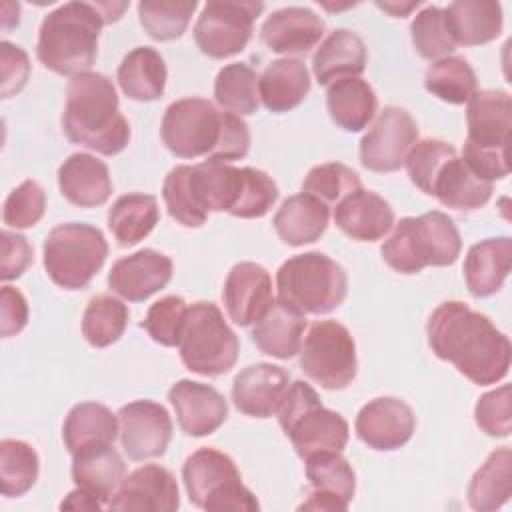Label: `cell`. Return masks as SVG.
Returning a JSON list of instances; mask_svg holds the SVG:
<instances>
[{
    "mask_svg": "<svg viewBox=\"0 0 512 512\" xmlns=\"http://www.w3.org/2000/svg\"><path fill=\"white\" fill-rule=\"evenodd\" d=\"M182 364L200 376H220L234 368L240 342L214 302L198 300L188 306L178 340Z\"/></svg>",
    "mask_w": 512,
    "mask_h": 512,
    "instance_id": "8",
    "label": "cell"
},
{
    "mask_svg": "<svg viewBox=\"0 0 512 512\" xmlns=\"http://www.w3.org/2000/svg\"><path fill=\"white\" fill-rule=\"evenodd\" d=\"M466 142L486 152H508L512 100L504 90H476L466 102Z\"/></svg>",
    "mask_w": 512,
    "mask_h": 512,
    "instance_id": "19",
    "label": "cell"
},
{
    "mask_svg": "<svg viewBox=\"0 0 512 512\" xmlns=\"http://www.w3.org/2000/svg\"><path fill=\"white\" fill-rule=\"evenodd\" d=\"M362 188L360 176L340 162L318 164L308 170L302 182V192L316 196L326 206H336L342 198Z\"/></svg>",
    "mask_w": 512,
    "mask_h": 512,
    "instance_id": "45",
    "label": "cell"
},
{
    "mask_svg": "<svg viewBox=\"0 0 512 512\" xmlns=\"http://www.w3.org/2000/svg\"><path fill=\"white\" fill-rule=\"evenodd\" d=\"M326 106L338 128L346 132H360L374 120L378 98L366 80L342 78L328 86Z\"/></svg>",
    "mask_w": 512,
    "mask_h": 512,
    "instance_id": "36",
    "label": "cell"
},
{
    "mask_svg": "<svg viewBox=\"0 0 512 512\" xmlns=\"http://www.w3.org/2000/svg\"><path fill=\"white\" fill-rule=\"evenodd\" d=\"M278 300L302 314H328L348 294L346 270L322 252L288 258L276 272Z\"/></svg>",
    "mask_w": 512,
    "mask_h": 512,
    "instance_id": "6",
    "label": "cell"
},
{
    "mask_svg": "<svg viewBox=\"0 0 512 512\" xmlns=\"http://www.w3.org/2000/svg\"><path fill=\"white\" fill-rule=\"evenodd\" d=\"M424 88L448 104H464L478 90V80L462 56H446L434 60L424 74Z\"/></svg>",
    "mask_w": 512,
    "mask_h": 512,
    "instance_id": "41",
    "label": "cell"
},
{
    "mask_svg": "<svg viewBox=\"0 0 512 512\" xmlns=\"http://www.w3.org/2000/svg\"><path fill=\"white\" fill-rule=\"evenodd\" d=\"M188 184L202 212H230L240 196L242 168L230 162L204 160L190 166Z\"/></svg>",
    "mask_w": 512,
    "mask_h": 512,
    "instance_id": "30",
    "label": "cell"
},
{
    "mask_svg": "<svg viewBox=\"0 0 512 512\" xmlns=\"http://www.w3.org/2000/svg\"><path fill=\"white\" fill-rule=\"evenodd\" d=\"M304 462L312 492L300 504V510H348L356 492V474L350 462L334 450L316 452Z\"/></svg>",
    "mask_w": 512,
    "mask_h": 512,
    "instance_id": "16",
    "label": "cell"
},
{
    "mask_svg": "<svg viewBox=\"0 0 512 512\" xmlns=\"http://www.w3.org/2000/svg\"><path fill=\"white\" fill-rule=\"evenodd\" d=\"M476 426L492 438H506L512 430V388L502 384L482 394L474 406Z\"/></svg>",
    "mask_w": 512,
    "mask_h": 512,
    "instance_id": "52",
    "label": "cell"
},
{
    "mask_svg": "<svg viewBox=\"0 0 512 512\" xmlns=\"http://www.w3.org/2000/svg\"><path fill=\"white\" fill-rule=\"evenodd\" d=\"M108 256V242L100 228L84 222L54 226L44 240V268L64 290L86 288Z\"/></svg>",
    "mask_w": 512,
    "mask_h": 512,
    "instance_id": "9",
    "label": "cell"
},
{
    "mask_svg": "<svg viewBox=\"0 0 512 512\" xmlns=\"http://www.w3.org/2000/svg\"><path fill=\"white\" fill-rule=\"evenodd\" d=\"M106 504L92 492L84 490V488H76L72 490L62 502L60 508L62 510H102Z\"/></svg>",
    "mask_w": 512,
    "mask_h": 512,
    "instance_id": "57",
    "label": "cell"
},
{
    "mask_svg": "<svg viewBox=\"0 0 512 512\" xmlns=\"http://www.w3.org/2000/svg\"><path fill=\"white\" fill-rule=\"evenodd\" d=\"M40 460L36 450L22 440L0 442V492L8 498L26 494L38 480Z\"/></svg>",
    "mask_w": 512,
    "mask_h": 512,
    "instance_id": "43",
    "label": "cell"
},
{
    "mask_svg": "<svg viewBox=\"0 0 512 512\" xmlns=\"http://www.w3.org/2000/svg\"><path fill=\"white\" fill-rule=\"evenodd\" d=\"M222 300L234 324H256L274 302L268 270L256 262L234 264L224 280Z\"/></svg>",
    "mask_w": 512,
    "mask_h": 512,
    "instance_id": "21",
    "label": "cell"
},
{
    "mask_svg": "<svg viewBox=\"0 0 512 512\" xmlns=\"http://www.w3.org/2000/svg\"><path fill=\"white\" fill-rule=\"evenodd\" d=\"M120 432L118 416L100 402H80L70 408L62 426L66 450L74 456L82 450L114 444Z\"/></svg>",
    "mask_w": 512,
    "mask_h": 512,
    "instance_id": "34",
    "label": "cell"
},
{
    "mask_svg": "<svg viewBox=\"0 0 512 512\" xmlns=\"http://www.w3.org/2000/svg\"><path fill=\"white\" fill-rule=\"evenodd\" d=\"M298 360L302 372L326 390L346 388L358 368L350 330L336 320L314 322L302 338Z\"/></svg>",
    "mask_w": 512,
    "mask_h": 512,
    "instance_id": "10",
    "label": "cell"
},
{
    "mask_svg": "<svg viewBox=\"0 0 512 512\" xmlns=\"http://www.w3.org/2000/svg\"><path fill=\"white\" fill-rule=\"evenodd\" d=\"M28 322V302L24 294L12 286L0 290V334L2 338L16 336Z\"/></svg>",
    "mask_w": 512,
    "mask_h": 512,
    "instance_id": "56",
    "label": "cell"
},
{
    "mask_svg": "<svg viewBox=\"0 0 512 512\" xmlns=\"http://www.w3.org/2000/svg\"><path fill=\"white\" fill-rule=\"evenodd\" d=\"M444 10L450 38L456 46H480L502 32V6L486 0H456Z\"/></svg>",
    "mask_w": 512,
    "mask_h": 512,
    "instance_id": "31",
    "label": "cell"
},
{
    "mask_svg": "<svg viewBox=\"0 0 512 512\" xmlns=\"http://www.w3.org/2000/svg\"><path fill=\"white\" fill-rule=\"evenodd\" d=\"M188 164L174 166L162 184V198L166 204V210L172 220L186 228H198L208 220V214L202 212L192 196L190 184H188Z\"/></svg>",
    "mask_w": 512,
    "mask_h": 512,
    "instance_id": "48",
    "label": "cell"
},
{
    "mask_svg": "<svg viewBox=\"0 0 512 512\" xmlns=\"http://www.w3.org/2000/svg\"><path fill=\"white\" fill-rule=\"evenodd\" d=\"M264 4L252 0H212L206 2L196 26L194 42L202 54L224 60L246 48L254 32V20Z\"/></svg>",
    "mask_w": 512,
    "mask_h": 512,
    "instance_id": "11",
    "label": "cell"
},
{
    "mask_svg": "<svg viewBox=\"0 0 512 512\" xmlns=\"http://www.w3.org/2000/svg\"><path fill=\"white\" fill-rule=\"evenodd\" d=\"M306 328V316L296 308L274 300L254 324L252 340L262 354L288 360L298 354Z\"/></svg>",
    "mask_w": 512,
    "mask_h": 512,
    "instance_id": "33",
    "label": "cell"
},
{
    "mask_svg": "<svg viewBox=\"0 0 512 512\" xmlns=\"http://www.w3.org/2000/svg\"><path fill=\"white\" fill-rule=\"evenodd\" d=\"M128 306L110 294H96L82 314V336L94 348H106L120 340L128 326Z\"/></svg>",
    "mask_w": 512,
    "mask_h": 512,
    "instance_id": "42",
    "label": "cell"
},
{
    "mask_svg": "<svg viewBox=\"0 0 512 512\" xmlns=\"http://www.w3.org/2000/svg\"><path fill=\"white\" fill-rule=\"evenodd\" d=\"M310 92V74L298 58L272 60L258 76V94L266 110L274 114L290 112Z\"/></svg>",
    "mask_w": 512,
    "mask_h": 512,
    "instance_id": "32",
    "label": "cell"
},
{
    "mask_svg": "<svg viewBox=\"0 0 512 512\" xmlns=\"http://www.w3.org/2000/svg\"><path fill=\"white\" fill-rule=\"evenodd\" d=\"M106 18L98 2H66L44 16L36 56L60 76L88 72L98 56V36Z\"/></svg>",
    "mask_w": 512,
    "mask_h": 512,
    "instance_id": "3",
    "label": "cell"
},
{
    "mask_svg": "<svg viewBox=\"0 0 512 512\" xmlns=\"http://www.w3.org/2000/svg\"><path fill=\"white\" fill-rule=\"evenodd\" d=\"M126 464L114 444L82 450L72 456V480L76 486L96 494L106 506L120 488Z\"/></svg>",
    "mask_w": 512,
    "mask_h": 512,
    "instance_id": "35",
    "label": "cell"
},
{
    "mask_svg": "<svg viewBox=\"0 0 512 512\" xmlns=\"http://www.w3.org/2000/svg\"><path fill=\"white\" fill-rule=\"evenodd\" d=\"M222 114L210 100L182 98L172 102L160 124L164 146L178 158L210 156L222 130Z\"/></svg>",
    "mask_w": 512,
    "mask_h": 512,
    "instance_id": "12",
    "label": "cell"
},
{
    "mask_svg": "<svg viewBox=\"0 0 512 512\" xmlns=\"http://www.w3.org/2000/svg\"><path fill=\"white\" fill-rule=\"evenodd\" d=\"M172 270L174 264L170 256L144 248L112 264L108 272V286L128 302H142L166 288L172 278Z\"/></svg>",
    "mask_w": 512,
    "mask_h": 512,
    "instance_id": "20",
    "label": "cell"
},
{
    "mask_svg": "<svg viewBox=\"0 0 512 512\" xmlns=\"http://www.w3.org/2000/svg\"><path fill=\"white\" fill-rule=\"evenodd\" d=\"M418 142V126L408 110L384 106L360 140V164L372 172H396Z\"/></svg>",
    "mask_w": 512,
    "mask_h": 512,
    "instance_id": "13",
    "label": "cell"
},
{
    "mask_svg": "<svg viewBox=\"0 0 512 512\" xmlns=\"http://www.w3.org/2000/svg\"><path fill=\"white\" fill-rule=\"evenodd\" d=\"M364 40L346 28L330 32L312 56V74L322 86H330L342 78H358L366 68Z\"/></svg>",
    "mask_w": 512,
    "mask_h": 512,
    "instance_id": "26",
    "label": "cell"
},
{
    "mask_svg": "<svg viewBox=\"0 0 512 512\" xmlns=\"http://www.w3.org/2000/svg\"><path fill=\"white\" fill-rule=\"evenodd\" d=\"M120 444L130 460L160 458L172 438L168 410L154 400H134L118 410Z\"/></svg>",
    "mask_w": 512,
    "mask_h": 512,
    "instance_id": "14",
    "label": "cell"
},
{
    "mask_svg": "<svg viewBox=\"0 0 512 512\" xmlns=\"http://www.w3.org/2000/svg\"><path fill=\"white\" fill-rule=\"evenodd\" d=\"M218 106L236 116H250L260 106L258 74L246 62H232L220 68L214 80Z\"/></svg>",
    "mask_w": 512,
    "mask_h": 512,
    "instance_id": "40",
    "label": "cell"
},
{
    "mask_svg": "<svg viewBox=\"0 0 512 512\" xmlns=\"http://www.w3.org/2000/svg\"><path fill=\"white\" fill-rule=\"evenodd\" d=\"M376 6L378 8H382V10H386V12H390L392 16H396V18H402V16H406L412 8H416V6H420V2L416 0V2H408V4H396V2H376Z\"/></svg>",
    "mask_w": 512,
    "mask_h": 512,
    "instance_id": "58",
    "label": "cell"
},
{
    "mask_svg": "<svg viewBox=\"0 0 512 512\" xmlns=\"http://www.w3.org/2000/svg\"><path fill=\"white\" fill-rule=\"evenodd\" d=\"M186 312H188V304L182 296H174V294L164 296L148 308L142 320V328L148 332V336L154 342L168 348L178 346Z\"/></svg>",
    "mask_w": 512,
    "mask_h": 512,
    "instance_id": "50",
    "label": "cell"
},
{
    "mask_svg": "<svg viewBox=\"0 0 512 512\" xmlns=\"http://www.w3.org/2000/svg\"><path fill=\"white\" fill-rule=\"evenodd\" d=\"M324 36V20L304 6H286L272 12L262 28L260 40L276 54L304 56Z\"/></svg>",
    "mask_w": 512,
    "mask_h": 512,
    "instance_id": "22",
    "label": "cell"
},
{
    "mask_svg": "<svg viewBox=\"0 0 512 512\" xmlns=\"http://www.w3.org/2000/svg\"><path fill=\"white\" fill-rule=\"evenodd\" d=\"M330 220V206L312 194L288 196L272 218L278 238L288 246H304L320 240Z\"/></svg>",
    "mask_w": 512,
    "mask_h": 512,
    "instance_id": "29",
    "label": "cell"
},
{
    "mask_svg": "<svg viewBox=\"0 0 512 512\" xmlns=\"http://www.w3.org/2000/svg\"><path fill=\"white\" fill-rule=\"evenodd\" d=\"M494 190V182L478 176L462 156L448 158L438 170L430 196L442 206L454 210H478L488 204Z\"/></svg>",
    "mask_w": 512,
    "mask_h": 512,
    "instance_id": "28",
    "label": "cell"
},
{
    "mask_svg": "<svg viewBox=\"0 0 512 512\" xmlns=\"http://www.w3.org/2000/svg\"><path fill=\"white\" fill-rule=\"evenodd\" d=\"M0 62H2V98H10L26 86L30 76V60L20 46L4 40L0 42Z\"/></svg>",
    "mask_w": 512,
    "mask_h": 512,
    "instance_id": "55",
    "label": "cell"
},
{
    "mask_svg": "<svg viewBox=\"0 0 512 512\" xmlns=\"http://www.w3.org/2000/svg\"><path fill=\"white\" fill-rule=\"evenodd\" d=\"M62 132L72 144L114 156L128 146L130 124L120 112L112 80L100 72H82L68 80Z\"/></svg>",
    "mask_w": 512,
    "mask_h": 512,
    "instance_id": "2",
    "label": "cell"
},
{
    "mask_svg": "<svg viewBox=\"0 0 512 512\" xmlns=\"http://www.w3.org/2000/svg\"><path fill=\"white\" fill-rule=\"evenodd\" d=\"M250 150V130L248 124L230 112L222 114V130L216 148L206 160H218V162H234L248 154Z\"/></svg>",
    "mask_w": 512,
    "mask_h": 512,
    "instance_id": "53",
    "label": "cell"
},
{
    "mask_svg": "<svg viewBox=\"0 0 512 512\" xmlns=\"http://www.w3.org/2000/svg\"><path fill=\"white\" fill-rule=\"evenodd\" d=\"M456 156V148L450 142H444L440 138H424L418 140L408 156H406V172L410 176V182L422 190L424 194L430 196L432 190V182L438 174V170L442 168V164Z\"/></svg>",
    "mask_w": 512,
    "mask_h": 512,
    "instance_id": "49",
    "label": "cell"
},
{
    "mask_svg": "<svg viewBox=\"0 0 512 512\" xmlns=\"http://www.w3.org/2000/svg\"><path fill=\"white\" fill-rule=\"evenodd\" d=\"M168 400L188 436H210L228 418L226 398L210 384L182 378L170 386Z\"/></svg>",
    "mask_w": 512,
    "mask_h": 512,
    "instance_id": "18",
    "label": "cell"
},
{
    "mask_svg": "<svg viewBox=\"0 0 512 512\" xmlns=\"http://www.w3.org/2000/svg\"><path fill=\"white\" fill-rule=\"evenodd\" d=\"M58 188L70 204L96 208L108 202L112 178L102 160L88 152H74L58 168Z\"/></svg>",
    "mask_w": 512,
    "mask_h": 512,
    "instance_id": "25",
    "label": "cell"
},
{
    "mask_svg": "<svg viewBox=\"0 0 512 512\" xmlns=\"http://www.w3.org/2000/svg\"><path fill=\"white\" fill-rule=\"evenodd\" d=\"M276 416L302 460L316 452H342L348 444L350 428L344 416L322 406L318 392L304 380L288 386Z\"/></svg>",
    "mask_w": 512,
    "mask_h": 512,
    "instance_id": "5",
    "label": "cell"
},
{
    "mask_svg": "<svg viewBox=\"0 0 512 512\" xmlns=\"http://www.w3.org/2000/svg\"><path fill=\"white\" fill-rule=\"evenodd\" d=\"M158 200L152 194L130 192L114 200L108 210V228L122 248L144 240L158 224Z\"/></svg>",
    "mask_w": 512,
    "mask_h": 512,
    "instance_id": "39",
    "label": "cell"
},
{
    "mask_svg": "<svg viewBox=\"0 0 512 512\" xmlns=\"http://www.w3.org/2000/svg\"><path fill=\"white\" fill-rule=\"evenodd\" d=\"M46 210L44 188L36 180H24L4 200V224L16 230L32 228L40 222Z\"/></svg>",
    "mask_w": 512,
    "mask_h": 512,
    "instance_id": "51",
    "label": "cell"
},
{
    "mask_svg": "<svg viewBox=\"0 0 512 512\" xmlns=\"http://www.w3.org/2000/svg\"><path fill=\"white\" fill-rule=\"evenodd\" d=\"M426 334L432 352L478 386L496 384L510 370L508 336L466 302L438 304L426 322Z\"/></svg>",
    "mask_w": 512,
    "mask_h": 512,
    "instance_id": "1",
    "label": "cell"
},
{
    "mask_svg": "<svg viewBox=\"0 0 512 512\" xmlns=\"http://www.w3.org/2000/svg\"><path fill=\"white\" fill-rule=\"evenodd\" d=\"M198 8L196 0H142L138 2V20L144 32L160 42L180 38Z\"/></svg>",
    "mask_w": 512,
    "mask_h": 512,
    "instance_id": "44",
    "label": "cell"
},
{
    "mask_svg": "<svg viewBox=\"0 0 512 512\" xmlns=\"http://www.w3.org/2000/svg\"><path fill=\"white\" fill-rule=\"evenodd\" d=\"M290 386V374L276 364L258 362L240 370L232 382L234 406L250 418H270Z\"/></svg>",
    "mask_w": 512,
    "mask_h": 512,
    "instance_id": "23",
    "label": "cell"
},
{
    "mask_svg": "<svg viewBox=\"0 0 512 512\" xmlns=\"http://www.w3.org/2000/svg\"><path fill=\"white\" fill-rule=\"evenodd\" d=\"M116 76L122 92L130 100L152 102L164 94L168 72L158 50L138 46L122 58Z\"/></svg>",
    "mask_w": 512,
    "mask_h": 512,
    "instance_id": "37",
    "label": "cell"
},
{
    "mask_svg": "<svg viewBox=\"0 0 512 512\" xmlns=\"http://www.w3.org/2000/svg\"><path fill=\"white\" fill-rule=\"evenodd\" d=\"M190 502L208 512H256V496L242 484L234 460L216 448H198L182 466Z\"/></svg>",
    "mask_w": 512,
    "mask_h": 512,
    "instance_id": "7",
    "label": "cell"
},
{
    "mask_svg": "<svg viewBox=\"0 0 512 512\" xmlns=\"http://www.w3.org/2000/svg\"><path fill=\"white\" fill-rule=\"evenodd\" d=\"M0 248H2V258H0V278L4 282L20 278L26 268L32 264L34 252L28 240L12 230H2L0 234Z\"/></svg>",
    "mask_w": 512,
    "mask_h": 512,
    "instance_id": "54",
    "label": "cell"
},
{
    "mask_svg": "<svg viewBox=\"0 0 512 512\" xmlns=\"http://www.w3.org/2000/svg\"><path fill=\"white\" fill-rule=\"evenodd\" d=\"M334 224L358 242L382 240L394 226V210L380 194L358 188L334 206Z\"/></svg>",
    "mask_w": 512,
    "mask_h": 512,
    "instance_id": "24",
    "label": "cell"
},
{
    "mask_svg": "<svg viewBox=\"0 0 512 512\" xmlns=\"http://www.w3.org/2000/svg\"><path fill=\"white\" fill-rule=\"evenodd\" d=\"M414 428L416 416L412 408L394 396H380L366 402L354 422L358 440L380 452L402 448L412 438Z\"/></svg>",
    "mask_w": 512,
    "mask_h": 512,
    "instance_id": "15",
    "label": "cell"
},
{
    "mask_svg": "<svg viewBox=\"0 0 512 512\" xmlns=\"http://www.w3.org/2000/svg\"><path fill=\"white\" fill-rule=\"evenodd\" d=\"M512 240L508 236L486 238L472 244L464 258V280L474 298L496 294L508 278Z\"/></svg>",
    "mask_w": 512,
    "mask_h": 512,
    "instance_id": "27",
    "label": "cell"
},
{
    "mask_svg": "<svg viewBox=\"0 0 512 512\" xmlns=\"http://www.w3.org/2000/svg\"><path fill=\"white\" fill-rule=\"evenodd\" d=\"M178 506L176 478L168 468L158 464H146L130 472L108 502L110 510L138 512H174Z\"/></svg>",
    "mask_w": 512,
    "mask_h": 512,
    "instance_id": "17",
    "label": "cell"
},
{
    "mask_svg": "<svg viewBox=\"0 0 512 512\" xmlns=\"http://www.w3.org/2000/svg\"><path fill=\"white\" fill-rule=\"evenodd\" d=\"M278 194L280 192H278L276 182L264 170L244 166L240 196L228 214L236 216V218H244V220L262 218L276 204Z\"/></svg>",
    "mask_w": 512,
    "mask_h": 512,
    "instance_id": "47",
    "label": "cell"
},
{
    "mask_svg": "<svg viewBox=\"0 0 512 512\" xmlns=\"http://www.w3.org/2000/svg\"><path fill=\"white\" fill-rule=\"evenodd\" d=\"M462 250V238L454 220L440 212L406 216L394 224L384 240L382 260L400 274H418L426 266H452Z\"/></svg>",
    "mask_w": 512,
    "mask_h": 512,
    "instance_id": "4",
    "label": "cell"
},
{
    "mask_svg": "<svg viewBox=\"0 0 512 512\" xmlns=\"http://www.w3.org/2000/svg\"><path fill=\"white\" fill-rule=\"evenodd\" d=\"M412 44L416 52L426 60H440L452 56L456 44L450 38L444 10L438 6H424L410 24Z\"/></svg>",
    "mask_w": 512,
    "mask_h": 512,
    "instance_id": "46",
    "label": "cell"
},
{
    "mask_svg": "<svg viewBox=\"0 0 512 512\" xmlns=\"http://www.w3.org/2000/svg\"><path fill=\"white\" fill-rule=\"evenodd\" d=\"M512 494V452L508 446L488 454L484 464L470 478L466 498L470 508L492 512L504 506Z\"/></svg>",
    "mask_w": 512,
    "mask_h": 512,
    "instance_id": "38",
    "label": "cell"
}]
</instances>
